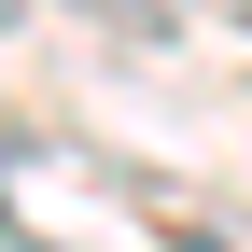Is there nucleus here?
<instances>
[{"instance_id": "nucleus-2", "label": "nucleus", "mask_w": 252, "mask_h": 252, "mask_svg": "<svg viewBox=\"0 0 252 252\" xmlns=\"http://www.w3.org/2000/svg\"><path fill=\"white\" fill-rule=\"evenodd\" d=\"M196 14H224V28H252V0H196Z\"/></svg>"}, {"instance_id": "nucleus-1", "label": "nucleus", "mask_w": 252, "mask_h": 252, "mask_svg": "<svg viewBox=\"0 0 252 252\" xmlns=\"http://www.w3.org/2000/svg\"><path fill=\"white\" fill-rule=\"evenodd\" d=\"M0 238L14 252H224L140 154L84 126H0Z\"/></svg>"}, {"instance_id": "nucleus-3", "label": "nucleus", "mask_w": 252, "mask_h": 252, "mask_svg": "<svg viewBox=\"0 0 252 252\" xmlns=\"http://www.w3.org/2000/svg\"><path fill=\"white\" fill-rule=\"evenodd\" d=\"M14 14H28V0H0V28H14Z\"/></svg>"}]
</instances>
